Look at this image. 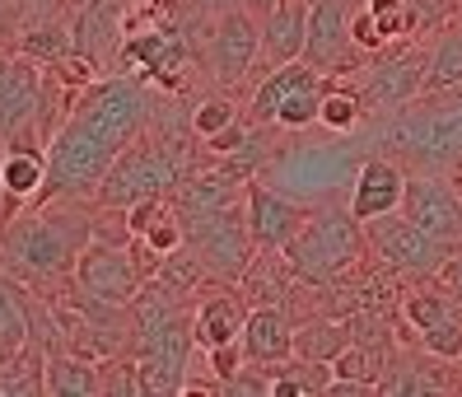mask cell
I'll list each match as a JSON object with an SVG mask.
<instances>
[{"instance_id": "34", "label": "cell", "mask_w": 462, "mask_h": 397, "mask_svg": "<svg viewBox=\"0 0 462 397\" xmlns=\"http://www.w3.org/2000/svg\"><path fill=\"white\" fill-rule=\"evenodd\" d=\"M141 5H145V0H141Z\"/></svg>"}, {"instance_id": "30", "label": "cell", "mask_w": 462, "mask_h": 397, "mask_svg": "<svg viewBox=\"0 0 462 397\" xmlns=\"http://www.w3.org/2000/svg\"><path fill=\"white\" fill-rule=\"evenodd\" d=\"M365 14L374 19V29L383 42H397L411 33V5L406 0H365Z\"/></svg>"}, {"instance_id": "22", "label": "cell", "mask_w": 462, "mask_h": 397, "mask_svg": "<svg viewBox=\"0 0 462 397\" xmlns=\"http://www.w3.org/2000/svg\"><path fill=\"white\" fill-rule=\"evenodd\" d=\"M33 341V309L23 300L19 281H10L0 272V351L14 355L19 346H29Z\"/></svg>"}, {"instance_id": "8", "label": "cell", "mask_w": 462, "mask_h": 397, "mask_svg": "<svg viewBox=\"0 0 462 397\" xmlns=\"http://www.w3.org/2000/svg\"><path fill=\"white\" fill-rule=\"evenodd\" d=\"M350 0H313L309 5V38H304V61L322 75H346L350 61L365 51L350 42Z\"/></svg>"}, {"instance_id": "9", "label": "cell", "mask_w": 462, "mask_h": 397, "mask_svg": "<svg viewBox=\"0 0 462 397\" xmlns=\"http://www.w3.org/2000/svg\"><path fill=\"white\" fill-rule=\"evenodd\" d=\"M402 210L411 216L430 238H439L444 248L462 253V197L448 178H434V173H420V178H406V197H402Z\"/></svg>"}, {"instance_id": "4", "label": "cell", "mask_w": 462, "mask_h": 397, "mask_svg": "<svg viewBox=\"0 0 462 397\" xmlns=\"http://www.w3.org/2000/svg\"><path fill=\"white\" fill-rule=\"evenodd\" d=\"M182 178H187V164H178V150L169 141L135 136L94 188V206L98 210H126L145 197H173L182 188Z\"/></svg>"}, {"instance_id": "31", "label": "cell", "mask_w": 462, "mask_h": 397, "mask_svg": "<svg viewBox=\"0 0 462 397\" xmlns=\"http://www.w3.org/2000/svg\"><path fill=\"white\" fill-rule=\"evenodd\" d=\"M238 122V108L229 98H201L197 108H192V131L201 141H210V136H220L225 126H234Z\"/></svg>"}, {"instance_id": "14", "label": "cell", "mask_w": 462, "mask_h": 397, "mask_svg": "<svg viewBox=\"0 0 462 397\" xmlns=\"http://www.w3.org/2000/svg\"><path fill=\"white\" fill-rule=\"evenodd\" d=\"M243 210H248V234H253V248L257 253H281L290 238H294V229L304 225V216H309L299 201L262 188V182H248Z\"/></svg>"}, {"instance_id": "7", "label": "cell", "mask_w": 462, "mask_h": 397, "mask_svg": "<svg viewBox=\"0 0 462 397\" xmlns=\"http://www.w3.org/2000/svg\"><path fill=\"white\" fill-rule=\"evenodd\" d=\"M365 238H369L374 257L402 276H439L444 262L453 257V248H444L439 238H430L406 210H388V216L365 220Z\"/></svg>"}, {"instance_id": "33", "label": "cell", "mask_w": 462, "mask_h": 397, "mask_svg": "<svg viewBox=\"0 0 462 397\" xmlns=\"http://www.w3.org/2000/svg\"><path fill=\"white\" fill-rule=\"evenodd\" d=\"M309 5H313V0H309Z\"/></svg>"}, {"instance_id": "6", "label": "cell", "mask_w": 462, "mask_h": 397, "mask_svg": "<svg viewBox=\"0 0 462 397\" xmlns=\"http://www.w3.org/2000/svg\"><path fill=\"white\" fill-rule=\"evenodd\" d=\"M70 281L79 295H89L98 304H117V309H131L135 295H141V285H145L141 267L131 257V244L126 238H107V234L89 238V248L79 253Z\"/></svg>"}, {"instance_id": "32", "label": "cell", "mask_w": 462, "mask_h": 397, "mask_svg": "<svg viewBox=\"0 0 462 397\" xmlns=\"http://www.w3.org/2000/svg\"><path fill=\"white\" fill-rule=\"evenodd\" d=\"M243 5H248V10H253V14L262 19V14H271V10H276L281 0H243Z\"/></svg>"}, {"instance_id": "15", "label": "cell", "mask_w": 462, "mask_h": 397, "mask_svg": "<svg viewBox=\"0 0 462 397\" xmlns=\"http://www.w3.org/2000/svg\"><path fill=\"white\" fill-rule=\"evenodd\" d=\"M238 341L248 365H285L294 355V323L281 304H257L248 309V323H243Z\"/></svg>"}, {"instance_id": "2", "label": "cell", "mask_w": 462, "mask_h": 397, "mask_svg": "<svg viewBox=\"0 0 462 397\" xmlns=\"http://www.w3.org/2000/svg\"><path fill=\"white\" fill-rule=\"evenodd\" d=\"M98 210L79 206V197H57L29 206L14 225L0 229V272L19 285H51L75 272L79 253L89 248Z\"/></svg>"}, {"instance_id": "29", "label": "cell", "mask_w": 462, "mask_h": 397, "mask_svg": "<svg viewBox=\"0 0 462 397\" xmlns=\"http://www.w3.org/2000/svg\"><path fill=\"white\" fill-rule=\"evenodd\" d=\"M420 346H425L434 360H462V304L420 332Z\"/></svg>"}, {"instance_id": "11", "label": "cell", "mask_w": 462, "mask_h": 397, "mask_svg": "<svg viewBox=\"0 0 462 397\" xmlns=\"http://www.w3.org/2000/svg\"><path fill=\"white\" fill-rule=\"evenodd\" d=\"M257 57H262V23H257V14L248 5L225 10L220 23H215V38H210L215 79H220V85H238V79H248Z\"/></svg>"}, {"instance_id": "26", "label": "cell", "mask_w": 462, "mask_h": 397, "mask_svg": "<svg viewBox=\"0 0 462 397\" xmlns=\"http://www.w3.org/2000/svg\"><path fill=\"white\" fill-rule=\"evenodd\" d=\"M365 117V98L346 85V79H328V94H322V113H318V126L328 131H356Z\"/></svg>"}, {"instance_id": "24", "label": "cell", "mask_w": 462, "mask_h": 397, "mask_svg": "<svg viewBox=\"0 0 462 397\" xmlns=\"http://www.w3.org/2000/svg\"><path fill=\"white\" fill-rule=\"evenodd\" d=\"M206 281V267H201V257L192 253V248H173L164 262H159V272L150 276V285H159L164 295H173V300H182V295H192V290Z\"/></svg>"}, {"instance_id": "20", "label": "cell", "mask_w": 462, "mask_h": 397, "mask_svg": "<svg viewBox=\"0 0 462 397\" xmlns=\"http://www.w3.org/2000/svg\"><path fill=\"white\" fill-rule=\"evenodd\" d=\"M462 85V14L439 23V38L425 51V89L420 94H444Z\"/></svg>"}, {"instance_id": "5", "label": "cell", "mask_w": 462, "mask_h": 397, "mask_svg": "<svg viewBox=\"0 0 462 397\" xmlns=\"http://www.w3.org/2000/svg\"><path fill=\"white\" fill-rule=\"evenodd\" d=\"M182 238L187 248L201 257L206 276L220 281H238L253 262V234H248V210L238 201L220 206V210H197V216H182Z\"/></svg>"}, {"instance_id": "28", "label": "cell", "mask_w": 462, "mask_h": 397, "mask_svg": "<svg viewBox=\"0 0 462 397\" xmlns=\"http://www.w3.org/2000/svg\"><path fill=\"white\" fill-rule=\"evenodd\" d=\"M332 379H346V383H360V388H369V392H378V379H383V360H378L369 346H350L332 360Z\"/></svg>"}, {"instance_id": "10", "label": "cell", "mask_w": 462, "mask_h": 397, "mask_svg": "<svg viewBox=\"0 0 462 397\" xmlns=\"http://www.w3.org/2000/svg\"><path fill=\"white\" fill-rule=\"evenodd\" d=\"M122 66L135 70L141 79H159L164 89H182L187 70H192V51L178 29H145L122 38Z\"/></svg>"}, {"instance_id": "12", "label": "cell", "mask_w": 462, "mask_h": 397, "mask_svg": "<svg viewBox=\"0 0 462 397\" xmlns=\"http://www.w3.org/2000/svg\"><path fill=\"white\" fill-rule=\"evenodd\" d=\"M425 89V51L420 47H383L374 51L369 70V98L383 108H411Z\"/></svg>"}, {"instance_id": "21", "label": "cell", "mask_w": 462, "mask_h": 397, "mask_svg": "<svg viewBox=\"0 0 462 397\" xmlns=\"http://www.w3.org/2000/svg\"><path fill=\"white\" fill-rule=\"evenodd\" d=\"M38 392H47V351L29 341L0 365V397H38Z\"/></svg>"}, {"instance_id": "25", "label": "cell", "mask_w": 462, "mask_h": 397, "mask_svg": "<svg viewBox=\"0 0 462 397\" xmlns=\"http://www.w3.org/2000/svg\"><path fill=\"white\" fill-rule=\"evenodd\" d=\"M350 346V323H313L294 328V355H304L313 365H332Z\"/></svg>"}, {"instance_id": "19", "label": "cell", "mask_w": 462, "mask_h": 397, "mask_svg": "<svg viewBox=\"0 0 462 397\" xmlns=\"http://www.w3.org/2000/svg\"><path fill=\"white\" fill-rule=\"evenodd\" d=\"M47 392L51 397H98L103 392L98 360L75 355L66 346H51L47 351Z\"/></svg>"}, {"instance_id": "3", "label": "cell", "mask_w": 462, "mask_h": 397, "mask_svg": "<svg viewBox=\"0 0 462 397\" xmlns=\"http://www.w3.org/2000/svg\"><path fill=\"white\" fill-rule=\"evenodd\" d=\"M365 244H369L365 225L350 216V206L346 210L322 206V210H309L304 225L294 229V238L281 253H285L290 276L309 281V285H328L365 257Z\"/></svg>"}, {"instance_id": "16", "label": "cell", "mask_w": 462, "mask_h": 397, "mask_svg": "<svg viewBox=\"0 0 462 397\" xmlns=\"http://www.w3.org/2000/svg\"><path fill=\"white\" fill-rule=\"evenodd\" d=\"M402 197H406V173L393 159H365V169L356 173V188H350V216L365 225L374 216L402 210Z\"/></svg>"}, {"instance_id": "27", "label": "cell", "mask_w": 462, "mask_h": 397, "mask_svg": "<svg viewBox=\"0 0 462 397\" xmlns=\"http://www.w3.org/2000/svg\"><path fill=\"white\" fill-rule=\"evenodd\" d=\"M322 94H328V75H318V79H309V85L290 89V94L281 98V108H276V117H271V122H281V126H290V131L313 126L318 113H322Z\"/></svg>"}, {"instance_id": "23", "label": "cell", "mask_w": 462, "mask_h": 397, "mask_svg": "<svg viewBox=\"0 0 462 397\" xmlns=\"http://www.w3.org/2000/svg\"><path fill=\"white\" fill-rule=\"evenodd\" d=\"M318 75H322V70H313L304 57L285 61V66H271L266 79L257 85V94H253V117H257V122H271V117H276V108H281V98H285L290 89H299V85H309V79H318Z\"/></svg>"}, {"instance_id": "1", "label": "cell", "mask_w": 462, "mask_h": 397, "mask_svg": "<svg viewBox=\"0 0 462 397\" xmlns=\"http://www.w3.org/2000/svg\"><path fill=\"white\" fill-rule=\"evenodd\" d=\"M145 122H150V98L141 75H98L94 85H85L75 94L70 113L47 136V182L38 201L94 197L103 173L145 131Z\"/></svg>"}, {"instance_id": "18", "label": "cell", "mask_w": 462, "mask_h": 397, "mask_svg": "<svg viewBox=\"0 0 462 397\" xmlns=\"http://www.w3.org/2000/svg\"><path fill=\"white\" fill-rule=\"evenodd\" d=\"M243 323H248V309H243L234 295H210L192 313V337H197L201 351H215V346L238 341L243 337Z\"/></svg>"}, {"instance_id": "17", "label": "cell", "mask_w": 462, "mask_h": 397, "mask_svg": "<svg viewBox=\"0 0 462 397\" xmlns=\"http://www.w3.org/2000/svg\"><path fill=\"white\" fill-rule=\"evenodd\" d=\"M309 38V0H281L271 14H262V61L285 66L304 57Z\"/></svg>"}, {"instance_id": "13", "label": "cell", "mask_w": 462, "mask_h": 397, "mask_svg": "<svg viewBox=\"0 0 462 397\" xmlns=\"http://www.w3.org/2000/svg\"><path fill=\"white\" fill-rule=\"evenodd\" d=\"M457 98V89H453ZM402 141L411 145V154L430 159V164L439 169H457L462 164V98L453 103V108H416V117L402 126Z\"/></svg>"}]
</instances>
